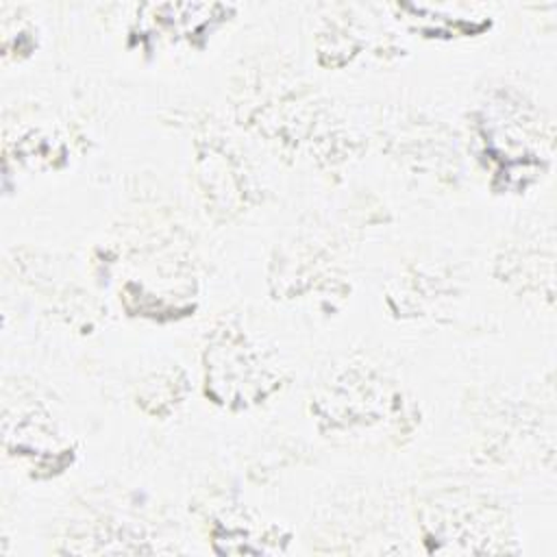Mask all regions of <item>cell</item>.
<instances>
[{
    "mask_svg": "<svg viewBox=\"0 0 557 557\" xmlns=\"http://www.w3.org/2000/svg\"><path fill=\"white\" fill-rule=\"evenodd\" d=\"M207 394L218 403L246 407L263 398L270 387V368L239 329L224 326L211 335L205 350Z\"/></svg>",
    "mask_w": 557,
    "mask_h": 557,
    "instance_id": "cell-1",
    "label": "cell"
}]
</instances>
